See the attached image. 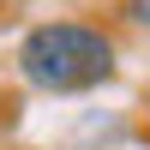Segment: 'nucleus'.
I'll return each instance as SVG.
<instances>
[{
  "instance_id": "obj_1",
  "label": "nucleus",
  "mask_w": 150,
  "mask_h": 150,
  "mask_svg": "<svg viewBox=\"0 0 150 150\" xmlns=\"http://www.w3.org/2000/svg\"><path fill=\"white\" fill-rule=\"evenodd\" d=\"M18 72L36 90H90L114 72V42L90 24H36L18 42Z\"/></svg>"
},
{
  "instance_id": "obj_2",
  "label": "nucleus",
  "mask_w": 150,
  "mask_h": 150,
  "mask_svg": "<svg viewBox=\"0 0 150 150\" xmlns=\"http://www.w3.org/2000/svg\"><path fill=\"white\" fill-rule=\"evenodd\" d=\"M126 12H132L138 24H150V0H126Z\"/></svg>"
}]
</instances>
